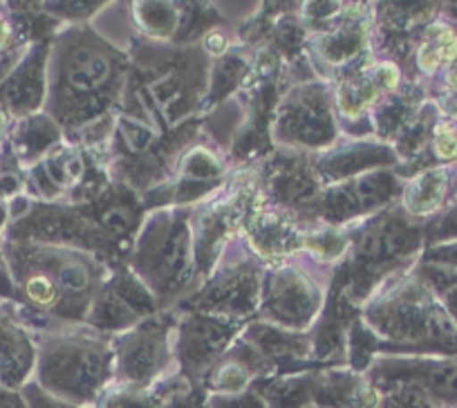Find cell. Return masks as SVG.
Returning a JSON list of instances; mask_svg holds the SVG:
<instances>
[{"label":"cell","mask_w":457,"mask_h":408,"mask_svg":"<svg viewBox=\"0 0 457 408\" xmlns=\"http://www.w3.org/2000/svg\"><path fill=\"white\" fill-rule=\"evenodd\" d=\"M439 153H442V155H455V151H457V142L453 137H439Z\"/></svg>","instance_id":"277c9868"},{"label":"cell","mask_w":457,"mask_h":408,"mask_svg":"<svg viewBox=\"0 0 457 408\" xmlns=\"http://www.w3.org/2000/svg\"><path fill=\"white\" fill-rule=\"evenodd\" d=\"M211 408H265V404L258 402V399H234V402L218 399V402H213Z\"/></svg>","instance_id":"7a4b0ae2"},{"label":"cell","mask_w":457,"mask_h":408,"mask_svg":"<svg viewBox=\"0 0 457 408\" xmlns=\"http://www.w3.org/2000/svg\"><path fill=\"white\" fill-rule=\"evenodd\" d=\"M28 294L38 303H50L54 298V287L46 276H37L28 283Z\"/></svg>","instance_id":"6da1fadb"},{"label":"cell","mask_w":457,"mask_h":408,"mask_svg":"<svg viewBox=\"0 0 457 408\" xmlns=\"http://www.w3.org/2000/svg\"><path fill=\"white\" fill-rule=\"evenodd\" d=\"M32 408H74V406L68 402H52V399H47V395H37V397L32 399Z\"/></svg>","instance_id":"3957f363"}]
</instances>
